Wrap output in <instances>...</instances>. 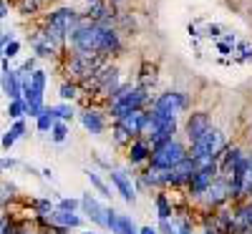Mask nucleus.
Instances as JSON below:
<instances>
[{
	"mask_svg": "<svg viewBox=\"0 0 252 234\" xmlns=\"http://www.w3.org/2000/svg\"><path fill=\"white\" fill-rule=\"evenodd\" d=\"M38 209L40 211H51V202H38Z\"/></svg>",
	"mask_w": 252,
	"mask_h": 234,
	"instance_id": "7c9ffc66",
	"label": "nucleus"
},
{
	"mask_svg": "<svg viewBox=\"0 0 252 234\" xmlns=\"http://www.w3.org/2000/svg\"><path fill=\"white\" fill-rule=\"evenodd\" d=\"M111 181H114V186L119 189V194L124 197V202H134L136 199V194H134V186H131V181H129V176H126L124 172H114L111 174Z\"/></svg>",
	"mask_w": 252,
	"mask_h": 234,
	"instance_id": "9b49d317",
	"label": "nucleus"
},
{
	"mask_svg": "<svg viewBox=\"0 0 252 234\" xmlns=\"http://www.w3.org/2000/svg\"><path fill=\"white\" fill-rule=\"evenodd\" d=\"M51 131H53V141H56V144H61V141H66V136H68V126H66V123H56V121H53Z\"/></svg>",
	"mask_w": 252,
	"mask_h": 234,
	"instance_id": "b1692460",
	"label": "nucleus"
},
{
	"mask_svg": "<svg viewBox=\"0 0 252 234\" xmlns=\"http://www.w3.org/2000/svg\"><path fill=\"white\" fill-rule=\"evenodd\" d=\"M78 23V13L73 10V8H61V10H56L53 15H51V20H48V28H46V40L53 46V43H58V40L66 35V33H71L73 30V26Z\"/></svg>",
	"mask_w": 252,
	"mask_h": 234,
	"instance_id": "20e7f679",
	"label": "nucleus"
},
{
	"mask_svg": "<svg viewBox=\"0 0 252 234\" xmlns=\"http://www.w3.org/2000/svg\"><path fill=\"white\" fill-rule=\"evenodd\" d=\"M0 81H3V91L8 93L10 101L20 98V78H18V71H3V76H0Z\"/></svg>",
	"mask_w": 252,
	"mask_h": 234,
	"instance_id": "f8f14e48",
	"label": "nucleus"
},
{
	"mask_svg": "<svg viewBox=\"0 0 252 234\" xmlns=\"http://www.w3.org/2000/svg\"><path fill=\"white\" fill-rule=\"evenodd\" d=\"M237 219H240V227H252V206H245L237 214Z\"/></svg>",
	"mask_w": 252,
	"mask_h": 234,
	"instance_id": "bb28decb",
	"label": "nucleus"
},
{
	"mask_svg": "<svg viewBox=\"0 0 252 234\" xmlns=\"http://www.w3.org/2000/svg\"><path fill=\"white\" fill-rule=\"evenodd\" d=\"M20 234H31V232H20Z\"/></svg>",
	"mask_w": 252,
	"mask_h": 234,
	"instance_id": "f704fd0d",
	"label": "nucleus"
},
{
	"mask_svg": "<svg viewBox=\"0 0 252 234\" xmlns=\"http://www.w3.org/2000/svg\"><path fill=\"white\" fill-rule=\"evenodd\" d=\"M139 234H159V232H157V229H152V227H141V229H139Z\"/></svg>",
	"mask_w": 252,
	"mask_h": 234,
	"instance_id": "2f4dec72",
	"label": "nucleus"
},
{
	"mask_svg": "<svg viewBox=\"0 0 252 234\" xmlns=\"http://www.w3.org/2000/svg\"><path fill=\"white\" fill-rule=\"evenodd\" d=\"M222 146H224V136H222V131H217V129H207L199 139L192 141V159H204V156L217 159V154L222 151Z\"/></svg>",
	"mask_w": 252,
	"mask_h": 234,
	"instance_id": "39448f33",
	"label": "nucleus"
},
{
	"mask_svg": "<svg viewBox=\"0 0 252 234\" xmlns=\"http://www.w3.org/2000/svg\"><path fill=\"white\" fill-rule=\"evenodd\" d=\"M76 96V86H61V98H73Z\"/></svg>",
	"mask_w": 252,
	"mask_h": 234,
	"instance_id": "c756f323",
	"label": "nucleus"
},
{
	"mask_svg": "<svg viewBox=\"0 0 252 234\" xmlns=\"http://www.w3.org/2000/svg\"><path fill=\"white\" fill-rule=\"evenodd\" d=\"M207 194H209V202H212V204H220V202H224L227 197H232V194H229V184L222 181V179L209 184V186H207Z\"/></svg>",
	"mask_w": 252,
	"mask_h": 234,
	"instance_id": "ddd939ff",
	"label": "nucleus"
},
{
	"mask_svg": "<svg viewBox=\"0 0 252 234\" xmlns=\"http://www.w3.org/2000/svg\"><path fill=\"white\" fill-rule=\"evenodd\" d=\"M144 118L146 114L141 111H134V114H126L119 118V129L126 131V136H134V134H141V126H144Z\"/></svg>",
	"mask_w": 252,
	"mask_h": 234,
	"instance_id": "1a4fd4ad",
	"label": "nucleus"
},
{
	"mask_svg": "<svg viewBox=\"0 0 252 234\" xmlns=\"http://www.w3.org/2000/svg\"><path fill=\"white\" fill-rule=\"evenodd\" d=\"M81 123H83V129L91 131V134H101V131H103V118H101V114H96V111L81 114Z\"/></svg>",
	"mask_w": 252,
	"mask_h": 234,
	"instance_id": "4468645a",
	"label": "nucleus"
},
{
	"mask_svg": "<svg viewBox=\"0 0 252 234\" xmlns=\"http://www.w3.org/2000/svg\"><path fill=\"white\" fill-rule=\"evenodd\" d=\"M5 15H8V5L0 3V18H5Z\"/></svg>",
	"mask_w": 252,
	"mask_h": 234,
	"instance_id": "473e14b6",
	"label": "nucleus"
},
{
	"mask_svg": "<svg viewBox=\"0 0 252 234\" xmlns=\"http://www.w3.org/2000/svg\"><path fill=\"white\" fill-rule=\"evenodd\" d=\"M73 46L83 53H98V51H116L119 48V38L114 30L103 28V26H83L71 30Z\"/></svg>",
	"mask_w": 252,
	"mask_h": 234,
	"instance_id": "f257e3e1",
	"label": "nucleus"
},
{
	"mask_svg": "<svg viewBox=\"0 0 252 234\" xmlns=\"http://www.w3.org/2000/svg\"><path fill=\"white\" fill-rule=\"evenodd\" d=\"M78 204H81L78 199H61L58 211H76V206H78Z\"/></svg>",
	"mask_w": 252,
	"mask_h": 234,
	"instance_id": "cd10ccee",
	"label": "nucleus"
},
{
	"mask_svg": "<svg viewBox=\"0 0 252 234\" xmlns=\"http://www.w3.org/2000/svg\"><path fill=\"white\" fill-rule=\"evenodd\" d=\"M161 232H164V234H192V227H189V222H169V219H161Z\"/></svg>",
	"mask_w": 252,
	"mask_h": 234,
	"instance_id": "f3484780",
	"label": "nucleus"
},
{
	"mask_svg": "<svg viewBox=\"0 0 252 234\" xmlns=\"http://www.w3.org/2000/svg\"><path fill=\"white\" fill-rule=\"evenodd\" d=\"M204 234H217V232H215V229H207V232H204Z\"/></svg>",
	"mask_w": 252,
	"mask_h": 234,
	"instance_id": "72a5a7b5",
	"label": "nucleus"
},
{
	"mask_svg": "<svg viewBox=\"0 0 252 234\" xmlns=\"http://www.w3.org/2000/svg\"><path fill=\"white\" fill-rule=\"evenodd\" d=\"M240 194H252V156H245V161H242Z\"/></svg>",
	"mask_w": 252,
	"mask_h": 234,
	"instance_id": "dca6fc26",
	"label": "nucleus"
},
{
	"mask_svg": "<svg viewBox=\"0 0 252 234\" xmlns=\"http://www.w3.org/2000/svg\"><path fill=\"white\" fill-rule=\"evenodd\" d=\"M152 151H149V146H146L144 141H136L134 146H131V161L134 164H139V161H144L146 156H149Z\"/></svg>",
	"mask_w": 252,
	"mask_h": 234,
	"instance_id": "aec40b11",
	"label": "nucleus"
},
{
	"mask_svg": "<svg viewBox=\"0 0 252 234\" xmlns=\"http://www.w3.org/2000/svg\"><path fill=\"white\" fill-rule=\"evenodd\" d=\"M89 234H91V232H89Z\"/></svg>",
	"mask_w": 252,
	"mask_h": 234,
	"instance_id": "4c0bfd02",
	"label": "nucleus"
},
{
	"mask_svg": "<svg viewBox=\"0 0 252 234\" xmlns=\"http://www.w3.org/2000/svg\"><path fill=\"white\" fill-rule=\"evenodd\" d=\"M111 3H119V0H111Z\"/></svg>",
	"mask_w": 252,
	"mask_h": 234,
	"instance_id": "c9c22d12",
	"label": "nucleus"
},
{
	"mask_svg": "<svg viewBox=\"0 0 252 234\" xmlns=\"http://www.w3.org/2000/svg\"><path fill=\"white\" fill-rule=\"evenodd\" d=\"M149 156H152V169H159V172H164V169H172V166H177L182 159H187L184 146L177 144V141H172V139L157 144V146L152 148Z\"/></svg>",
	"mask_w": 252,
	"mask_h": 234,
	"instance_id": "7ed1b4c3",
	"label": "nucleus"
},
{
	"mask_svg": "<svg viewBox=\"0 0 252 234\" xmlns=\"http://www.w3.org/2000/svg\"><path fill=\"white\" fill-rule=\"evenodd\" d=\"M146 103V93L141 91V88H121L119 93H116V98H114V103H111V114L116 116V118H121V116H126V114H134V111H139L141 106Z\"/></svg>",
	"mask_w": 252,
	"mask_h": 234,
	"instance_id": "423d86ee",
	"label": "nucleus"
},
{
	"mask_svg": "<svg viewBox=\"0 0 252 234\" xmlns=\"http://www.w3.org/2000/svg\"><path fill=\"white\" fill-rule=\"evenodd\" d=\"M86 176H89V181H91V184H94V186H96V189L101 191L103 197H111V191H109V186L103 184V179H101V176H98L96 172H86Z\"/></svg>",
	"mask_w": 252,
	"mask_h": 234,
	"instance_id": "4be33fe9",
	"label": "nucleus"
},
{
	"mask_svg": "<svg viewBox=\"0 0 252 234\" xmlns=\"http://www.w3.org/2000/svg\"><path fill=\"white\" fill-rule=\"evenodd\" d=\"M48 222H53L58 227H68V229L81 224V219L73 214V211H53V214H48Z\"/></svg>",
	"mask_w": 252,
	"mask_h": 234,
	"instance_id": "2eb2a0df",
	"label": "nucleus"
},
{
	"mask_svg": "<svg viewBox=\"0 0 252 234\" xmlns=\"http://www.w3.org/2000/svg\"><path fill=\"white\" fill-rule=\"evenodd\" d=\"M89 3H94V0H89Z\"/></svg>",
	"mask_w": 252,
	"mask_h": 234,
	"instance_id": "e433bc0d",
	"label": "nucleus"
},
{
	"mask_svg": "<svg viewBox=\"0 0 252 234\" xmlns=\"http://www.w3.org/2000/svg\"><path fill=\"white\" fill-rule=\"evenodd\" d=\"M157 209H159V219H169L172 217V206H169V202H166L164 194L157 197Z\"/></svg>",
	"mask_w": 252,
	"mask_h": 234,
	"instance_id": "5701e85b",
	"label": "nucleus"
},
{
	"mask_svg": "<svg viewBox=\"0 0 252 234\" xmlns=\"http://www.w3.org/2000/svg\"><path fill=\"white\" fill-rule=\"evenodd\" d=\"M177 131V116H164V114H146L144 126H141V134L149 136L152 144H161L166 139H172V134Z\"/></svg>",
	"mask_w": 252,
	"mask_h": 234,
	"instance_id": "f03ea898",
	"label": "nucleus"
},
{
	"mask_svg": "<svg viewBox=\"0 0 252 234\" xmlns=\"http://www.w3.org/2000/svg\"><path fill=\"white\" fill-rule=\"evenodd\" d=\"M207 129H209V116H207V114L199 111V114H192V116H189V121H187V136L192 139V141L199 139Z\"/></svg>",
	"mask_w": 252,
	"mask_h": 234,
	"instance_id": "9d476101",
	"label": "nucleus"
},
{
	"mask_svg": "<svg viewBox=\"0 0 252 234\" xmlns=\"http://www.w3.org/2000/svg\"><path fill=\"white\" fill-rule=\"evenodd\" d=\"M53 126V116L48 114V109H43V114L38 116V131H51Z\"/></svg>",
	"mask_w": 252,
	"mask_h": 234,
	"instance_id": "393cba45",
	"label": "nucleus"
},
{
	"mask_svg": "<svg viewBox=\"0 0 252 234\" xmlns=\"http://www.w3.org/2000/svg\"><path fill=\"white\" fill-rule=\"evenodd\" d=\"M114 234H139V229L134 227L131 217L119 214V217H116V224H114Z\"/></svg>",
	"mask_w": 252,
	"mask_h": 234,
	"instance_id": "a211bd4d",
	"label": "nucleus"
},
{
	"mask_svg": "<svg viewBox=\"0 0 252 234\" xmlns=\"http://www.w3.org/2000/svg\"><path fill=\"white\" fill-rule=\"evenodd\" d=\"M81 206H83V211L89 214L91 222H96V224H101V227H106V214H109V209L101 206L98 199H94L91 194H86V197L81 199Z\"/></svg>",
	"mask_w": 252,
	"mask_h": 234,
	"instance_id": "6e6552de",
	"label": "nucleus"
},
{
	"mask_svg": "<svg viewBox=\"0 0 252 234\" xmlns=\"http://www.w3.org/2000/svg\"><path fill=\"white\" fill-rule=\"evenodd\" d=\"M23 131H26V123H23V121H15V126L3 136V148H10V146L20 139V134H23Z\"/></svg>",
	"mask_w": 252,
	"mask_h": 234,
	"instance_id": "6ab92c4d",
	"label": "nucleus"
},
{
	"mask_svg": "<svg viewBox=\"0 0 252 234\" xmlns=\"http://www.w3.org/2000/svg\"><path fill=\"white\" fill-rule=\"evenodd\" d=\"M26 111H28V106H26V101H23V98L10 101V109H8V116H10V118H20Z\"/></svg>",
	"mask_w": 252,
	"mask_h": 234,
	"instance_id": "412c9836",
	"label": "nucleus"
},
{
	"mask_svg": "<svg viewBox=\"0 0 252 234\" xmlns=\"http://www.w3.org/2000/svg\"><path fill=\"white\" fill-rule=\"evenodd\" d=\"M48 114L56 118H71L73 116V111H71V106H56V109H48Z\"/></svg>",
	"mask_w": 252,
	"mask_h": 234,
	"instance_id": "a878e982",
	"label": "nucleus"
},
{
	"mask_svg": "<svg viewBox=\"0 0 252 234\" xmlns=\"http://www.w3.org/2000/svg\"><path fill=\"white\" fill-rule=\"evenodd\" d=\"M184 106H187V98L182 93H161L154 103V111L164 116H177Z\"/></svg>",
	"mask_w": 252,
	"mask_h": 234,
	"instance_id": "0eeeda50",
	"label": "nucleus"
},
{
	"mask_svg": "<svg viewBox=\"0 0 252 234\" xmlns=\"http://www.w3.org/2000/svg\"><path fill=\"white\" fill-rule=\"evenodd\" d=\"M18 51H20V43L18 40H10V43H5V48H3V56L13 58V56H18Z\"/></svg>",
	"mask_w": 252,
	"mask_h": 234,
	"instance_id": "c85d7f7f",
	"label": "nucleus"
}]
</instances>
